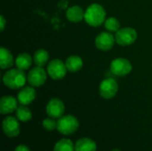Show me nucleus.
<instances>
[{"label":"nucleus","instance_id":"f257e3e1","mask_svg":"<svg viewBox=\"0 0 152 151\" xmlns=\"http://www.w3.org/2000/svg\"><path fill=\"white\" fill-rule=\"evenodd\" d=\"M27 81L28 77L24 70H21L18 68L7 70L3 76L4 85L11 90H17L22 88Z\"/></svg>","mask_w":152,"mask_h":151},{"label":"nucleus","instance_id":"f03ea898","mask_svg":"<svg viewBox=\"0 0 152 151\" xmlns=\"http://www.w3.org/2000/svg\"><path fill=\"white\" fill-rule=\"evenodd\" d=\"M85 20L91 27H100L106 20V11L100 4H90L85 12Z\"/></svg>","mask_w":152,"mask_h":151},{"label":"nucleus","instance_id":"7ed1b4c3","mask_svg":"<svg viewBox=\"0 0 152 151\" xmlns=\"http://www.w3.org/2000/svg\"><path fill=\"white\" fill-rule=\"evenodd\" d=\"M79 126V122L72 115H63L57 120V131L63 135L73 134Z\"/></svg>","mask_w":152,"mask_h":151},{"label":"nucleus","instance_id":"20e7f679","mask_svg":"<svg viewBox=\"0 0 152 151\" xmlns=\"http://www.w3.org/2000/svg\"><path fill=\"white\" fill-rule=\"evenodd\" d=\"M137 31L131 27L119 28L115 34L116 43L121 46H127L133 44L137 39Z\"/></svg>","mask_w":152,"mask_h":151},{"label":"nucleus","instance_id":"39448f33","mask_svg":"<svg viewBox=\"0 0 152 151\" xmlns=\"http://www.w3.org/2000/svg\"><path fill=\"white\" fill-rule=\"evenodd\" d=\"M47 74L53 80H61L67 75L66 64L60 59H53L47 64Z\"/></svg>","mask_w":152,"mask_h":151},{"label":"nucleus","instance_id":"423d86ee","mask_svg":"<svg viewBox=\"0 0 152 151\" xmlns=\"http://www.w3.org/2000/svg\"><path fill=\"white\" fill-rule=\"evenodd\" d=\"M118 91V82L111 77L103 79L99 86V93L101 97L105 100H110L114 98Z\"/></svg>","mask_w":152,"mask_h":151},{"label":"nucleus","instance_id":"0eeeda50","mask_svg":"<svg viewBox=\"0 0 152 151\" xmlns=\"http://www.w3.org/2000/svg\"><path fill=\"white\" fill-rule=\"evenodd\" d=\"M133 66L131 62L122 57L114 59L110 63V71L117 77H125L131 73Z\"/></svg>","mask_w":152,"mask_h":151},{"label":"nucleus","instance_id":"6e6552de","mask_svg":"<svg viewBox=\"0 0 152 151\" xmlns=\"http://www.w3.org/2000/svg\"><path fill=\"white\" fill-rule=\"evenodd\" d=\"M47 75V71H45L43 67L36 66L30 69L27 75L28 83L33 87H40L46 82Z\"/></svg>","mask_w":152,"mask_h":151},{"label":"nucleus","instance_id":"1a4fd4ad","mask_svg":"<svg viewBox=\"0 0 152 151\" xmlns=\"http://www.w3.org/2000/svg\"><path fill=\"white\" fill-rule=\"evenodd\" d=\"M116 43L115 36L111 32L104 31L97 35L94 40V44L97 49L102 52H108L111 50Z\"/></svg>","mask_w":152,"mask_h":151},{"label":"nucleus","instance_id":"9d476101","mask_svg":"<svg viewBox=\"0 0 152 151\" xmlns=\"http://www.w3.org/2000/svg\"><path fill=\"white\" fill-rule=\"evenodd\" d=\"M45 110L49 117H52L54 119L60 118L64 115L65 105L61 99L53 98L47 102Z\"/></svg>","mask_w":152,"mask_h":151},{"label":"nucleus","instance_id":"9b49d317","mask_svg":"<svg viewBox=\"0 0 152 151\" xmlns=\"http://www.w3.org/2000/svg\"><path fill=\"white\" fill-rule=\"evenodd\" d=\"M2 126H3L4 133L9 138L17 137L20 134V123L17 117H11V116L6 117L3 120Z\"/></svg>","mask_w":152,"mask_h":151},{"label":"nucleus","instance_id":"f8f14e48","mask_svg":"<svg viewBox=\"0 0 152 151\" xmlns=\"http://www.w3.org/2000/svg\"><path fill=\"white\" fill-rule=\"evenodd\" d=\"M37 93L33 86H23L17 95V100L20 105H29L36 99Z\"/></svg>","mask_w":152,"mask_h":151},{"label":"nucleus","instance_id":"ddd939ff","mask_svg":"<svg viewBox=\"0 0 152 151\" xmlns=\"http://www.w3.org/2000/svg\"><path fill=\"white\" fill-rule=\"evenodd\" d=\"M18 100L11 95H4L0 100V113L2 115L11 114L18 108Z\"/></svg>","mask_w":152,"mask_h":151},{"label":"nucleus","instance_id":"4468645a","mask_svg":"<svg viewBox=\"0 0 152 151\" xmlns=\"http://www.w3.org/2000/svg\"><path fill=\"white\" fill-rule=\"evenodd\" d=\"M67 19L73 23H77L85 20V11L79 5H72L66 11Z\"/></svg>","mask_w":152,"mask_h":151},{"label":"nucleus","instance_id":"2eb2a0df","mask_svg":"<svg viewBox=\"0 0 152 151\" xmlns=\"http://www.w3.org/2000/svg\"><path fill=\"white\" fill-rule=\"evenodd\" d=\"M15 63L12 53L5 47L0 48V68L2 69H11Z\"/></svg>","mask_w":152,"mask_h":151},{"label":"nucleus","instance_id":"dca6fc26","mask_svg":"<svg viewBox=\"0 0 152 151\" xmlns=\"http://www.w3.org/2000/svg\"><path fill=\"white\" fill-rule=\"evenodd\" d=\"M97 145L90 138H80L75 143V151H96Z\"/></svg>","mask_w":152,"mask_h":151},{"label":"nucleus","instance_id":"f3484780","mask_svg":"<svg viewBox=\"0 0 152 151\" xmlns=\"http://www.w3.org/2000/svg\"><path fill=\"white\" fill-rule=\"evenodd\" d=\"M65 64H66V67H67V69L69 72L76 73V72H78L83 68L84 62L80 56L71 55L67 58Z\"/></svg>","mask_w":152,"mask_h":151},{"label":"nucleus","instance_id":"a211bd4d","mask_svg":"<svg viewBox=\"0 0 152 151\" xmlns=\"http://www.w3.org/2000/svg\"><path fill=\"white\" fill-rule=\"evenodd\" d=\"M33 62V57H31L27 53H20L15 59V65L18 69L21 70H28Z\"/></svg>","mask_w":152,"mask_h":151},{"label":"nucleus","instance_id":"6ab92c4d","mask_svg":"<svg viewBox=\"0 0 152 151\" xmlns=\"http://www.w3.org/2000/svg\"><path fill=\"white\" fill-rule=\"evenodd\" d=\"M49 61V53L45 49H38L33 55V62L36 66L44 67Z\"/></svg>","mask_w":152,"mask_h":151},{"label":"nucleus","instance_id":"aec40b11","mask_svg":"<svg viewBox=\"0 0 152 151\" xmlns=\"http://www.w3.org/2000/svg\"><path fill=\"white\" fill-rule=\"evenodd\" d=\"M15 114L19 121H21V122H28L32 118L31 110L26 105H20L17 108Z\"/></svg>","mask_w":152,"mask_h":151},{"label":"nucleus","instance_id":"412c9836","mask_svg":"<svg viewBox=\"0 0 152 151\" xmlns=\"http://www.w3.org/2000/svg\"><path fill=\"white\" fill-rule=\"evenodd\" d=\"M53 151H75V144L69 139H61L55 143Z\"/></svg>","mask_w":152,"mask_h":151},{"label":"nucleus","instance_id":"4be33fe9","mask_svg":"<svg viewBox=\"0 0 152 151\" xmlns=\"http://www.w3.org/2000/svg\"><path fill=\"white\" fill-rule=\"evenodd\" d=\"M104 27L107 29V31L109 32H117L119 28H120V22L117 18L114 17H110L108 19H106L105 22H104Z\"/></svg>","mask_w":152,"mask_h":151},{"label":"nucleus","instance_id":"5701e85b","mask_svg":"<svg viewBox=\"0 0 152 151\" xmlns=\"http://www.w3.org/2000/svg\"><path fill=\"white\" fill-rule=\"evenodd\" d=\"M42 125L46 131H53L57 129V121H55L54 118L47 117L43 120Z\"/></svg>","mask_w":152,"mask_h":151},{"label":"nucleus","instance_id":"b1692460","mask_svg":"<svg viewBox=\"0 0 152 151\" xmlns=\"http://www.w3.org/2000/svg\"><path fill=\"white\" fill-rule=\"evenodd\" d=\"M14 151H30V150L28 149V146L23 145V144H20V145H18V146L15 148Z\"/></svg>","mask_w":152,"mask_h":151},{"label":"nucleus","instance_id":"393cba45","mask_svg":"<svg viewBox=\"0 0 152 151\" xmlns=\"http://www.w3.org/2000/svg\"><path fill=\"white\" fill-rule=\"evenodd\" d=\"M5 24H6V20L4 17V15H0V26H1V31H4V28H5Z\"/></svg>","mask_w":152,"mask_h":151},{"label":"nucleus","instance_id":"a878e982","mask_svg":"<svg viewBox=\"0 0 152 151\" xmlns=\"http://www.w3.org/2000/svg\"><path fill=\"white\" fill-rule=\"evenodd\" d=\"M112 151H120V150H117V149H116V150H113Z\"/></svg>","mask_w":152,"mask_h":151}]
</instances>
